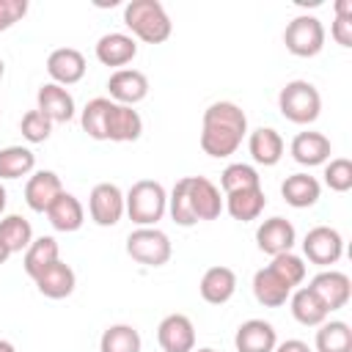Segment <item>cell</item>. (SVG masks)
Masks as SVG:
<instances>
[{"label":"cell","mask_w":352,"mask_h":352,"mask_svg":"<svg viewBox=\"0 0 352 352\" xmlns=\"http://www.w3.org/2000/svg\"><path fill=\"white\" fill-rule=\"evenodd\" d=\"M245 135H248V116L239 104L212 102L204 110V121H201V148H204V154H209L214 160L231 157L242 146Z\"/></svg>","instance_id":"cell-1"},{"label":"cell","mask_w":352,"mask_h":352,"mask_svg":"<svg viewBox=\"0 0 352 352\" xmlns=\"http://www.w3.org/2000/svg\"><path fill=\"white\" fill-rule=\"evenodd\" d=\"M124 25L132 30V38L146 44H162L173 33V22L160 0H132L124 6Z\"/></svg>","instance_id":"cell-2"},{"label":"cell","mask_w":352,"mask_h":352,"mask_svg":"<svg viewBox=\"0 0 352 352\" xmlns=\"http://www.w3.org/2000/svg\"><path fill=\"white\" fill-rule=\"evenodd\" d=\"M124 212L138 228H151L157 226L165 212H168V192L160 182L154 179H140L135 182L126 195H124Z\"/></svg>","instance_id":"cell-3"},{"label":"cell","mask_w":352,"mask_h":352,"mask_svg":"<svg viewBox=\"0 0 352 352\" xmlns=\"http://www.w3.org/2000/svg\"><path fill=\"white\" fill-rule=\"evenodd\" d=\"M278 110L292 124H314L322 113V96L308 80H289L278 94Z\"/></svg>","instance_id":"cell-4"},{"label":"cell","mask_w":352,"mask_h":352,"mask_svg":"<svg viewBox=\"0 0 352 352\" xmlns=\"http://www.w3.org/2000/svg\"><path fill=\"white\" fill-rule=\"evenodd\" d=\"M170 239L165 231H160L157 226L151 228H135L126 236V256L143 267H162L170 261Z\"/></svg>","instance_id":"cell-5"},{"label":"cell","mask_w":352,"mask_h":352,"mask_svg":"<svg viewBox=\"0 0 352 352\" xmlns=\"http://www.w3.org/2000/svg\"><path fill=\"white\" fill-rule=\"evenodd\" d=\"M283 44L292 55L297 58H314L324 47V25L314 14H297L286 30H283Z\"/></svg>","instance_id":"cell-6"},{"label":"cell","mask_w":352,"mask_h":352,"mask_svg":"<svg viewBox=\"0 0 352 352\" xmlns=\"http://www.w3.org/2000/svg\"><path fill=\"white\" fill-rule=\"evenodd\" d=\"M88 214L96 226L110 228L124 217V192L113 182H99L94 184L88 195Z\"/></svg>","instance_id":"cell-7"},{"label":"cell","mask_w":352,"mask_h":352,"mask_svg":"<svg viewBox=\"0 0 352 352\" xmlns=\"http://www.w3.org/2000/svg\"><path fill=\"white\" fill-rule=\"evenodd\" d=\"M302 253L316 267H330L344 256V239L333 226H314L302 239Z\"/></svg>","instance_id":"cell-8"},{"label":"cell","mask_w":352,"mask_h":352,"mask_svg":"<svg viewBox=\"0 0 352 352\" xmlns=\"http://www.w3.org/2000/svg\"><path fill=\"white\" fill-rule=\"evenodd\" d=\"M308 289L316 294V300L330 311H338L349 302L352 297V280L346 272H338V270H322L311 278Z\"/></svg>","instance_id":"cell-9"},{"label":"cell","mask_w":352,"mask_h":352,"mask_svg":"<svg viewBox=\"0 0 352 352\" xmlns=\"http://www.w3.org/2000/svg\"><path fill=\"white\" fill-rule=\"evenodd\" d=\"M107 91H110V102L135 107L148 96V77L140 69H116L107 80Z\"/></svg>","instance_id":"cell-10"},{"label":"cell","mask_w":352,"mask_h":352,"mask_svg":"<svg viewBox=\"0 0 352 352\" xmlns=\"http://www.w3.org/2000/svg\"><path fill=\"white\" fill-rule=\"evenodd\" d=\"M85 58L74 47H58L47 55V74L52 77L55 85H74L85 77Z\"/></svg>","instance_id":"cell-11"},{"label":"cell","mask_w":352,"mask_h":352,"mask_svg":"<svg viewBox=\"0 0 352 352\" xmlns=\"http://www.w3.org/2000/svg\"><path fill=\"white\" fill-rule=\"evenodd\" d=\"M187 192L192 204L195 220H217L223 212V195L220 187L206 176H187Z\"/></svg>","instance_id":"cell-12"},{"label":"cell","mask_w":352,"mask_h":352,"mask_svg":"<svg viewBox=\"0 0 352 352\" xmlns=\"http://www.w3.org/2000/svg\"><path fill=\"white\" fill-rule=\"evenodd\" d=\"M297 242V231L292 226V220L286 217H270L256 228V245L261 253L267 256H278V253H289Z\"/></svg>","instance_id":"cell-13"},{"label":"cell","mask_w":352,"mask_h":352,"mask_svg":"<svg viewBox=\"0 0 352 352\" xmlns=\"http://www.w3.org/2000/svg\"><path fill=\"white\" fill-rule=\"evenodd\" d=\"M157 341L162 352H192L195 349V327L184 314H168L157 327Z\"/></svg>","instance_id":"cell-14"},{"label":"cell","mask_w":352,"mask_h":352,"mask_svg":"<svg viewBox=\"0 0 352 352\" xmlns=\"http://www.w3.org/2000/svg\"><path fill=\"white\" fill-rule=\"evenodd\" d=\"M143 135V118L135 107L116 104L110 102L107 110V124H104V138L113 143H132Z\"/></svg>","instance_id":"cell-15"},{"label":"cell","mask_w":352,"mask_h":352,"mask_svg":"<svg viewBox=\"0 0 352 352\" xmlns=\"http://www.w3.org/2000/svg\"><path fill=\"white\" fill-rule=\"evenodd\" d=\"M36 110H41L52 124H66L74 118V96L63 85L44 82L36 94Z\"/></svg>","instance_id":"cell-16"},{"label":"cell","mask_w":352,"mask_h":352,"mask_svg":"<svg viewBox=\"0 0 352 352\" xmlns=\"http://www.w3.org/2000/svg\"><path fill=\"white\" fill-rule=\"evenodd\" d=\"M292 160L305 165V168H314V165H324L333 154V146H330V138L322 135V132H297L292 146Z\"/></svg>","instance_id":"cell-17"},{"label":"cell","mask_w":352,"mask_h":352,"mask_svg":"<svg viewBox=\"0 0 352 352\" xmlns=\"http://www.w3.org/2000/svg\"><path fill=\"white\" fill-rule=\"evenodd\" d=\"M198 292L209 305H226L236 292V272L231 267H223V264L209 267L201 275Z\"/></svg>","instance_id":"cell-18"},{"label":"cell","mask_w":352,"mask_h":352,"mask_svg":"<svg viewBox=\"0 0 352 352\" xmlns=\"http://www.w3.org/2000/svg\"><path fill=\"white\" fill-rule=\"evenodd\" d=\"M278 344V333L264 319H248L236 327L234 346L236 352H272Z\"/></svg>","instance_id":"cell-19"},{"label":"cell","mask_w":352,"mask_h":352,"mask_svg":"<svg viewBox=\"0 0 352 352\" xmlns=\"http://www.w3.org/2000/svg\"><path fill=\"white\" fill-rule=\"evenodd\" d=\"M60 192H63V184L55 170H36L25 184V204L33 212H47Z\"/></svg>","instance_id":"cell-20"},{"label":"cell","mask_w":352,"mask_h":352,"mask_svg":"<svg viewBox=\"0 0 352 352\" xmlns=\"http://www.w3.org/2000/svg\"><path fill=\"white\" fill-rule=\"evenodd\" d=\"M96 60L104 66H116L124 69L126 63H132V58L138 55V41L129 33H104L96 41Z\"/></svg>","instance_id":"cell-21"},{"label":"cell","mask_w":352,"mask_h":352,"mask_svg":"<svg viewBox=\"0 0 352 352\" xmlns=\"http://www.w3.org/2000/svg\"><path fill=\"white\" fill-rule=\"evenodd\" d=\"M283 148H286L283 146V138L272 126H258V129H253L248 135V151H250V157H253L256 165H264V168L278 165L280 157H283Z\"/></svg>","instance_id":"cell-22"},{"label":"cell","mask_w":352,"mask_h":352,"mask_svg":"<svg viewBox=\"0 0 352 352\" xmlns=\"http://www.w3.org/2000/svg\"><path fill=\"white\" fill-rule=\"evenodd\" d=\"M44 214H47L50 226L55 231H63V234H72V231L82 228V223H85V209H82L80 198L72 195V192H66V190L52 201V206Z\"/></svg>","instance_id":"cell-23"},{"label":"cell","mask_w":352,"mask_h":352,"mask_svg":"<svg viewBox=\"0 0 352 352\" xmlns=\"http://www.w3.org/2000/svg\"><path fill=\"white\" fill-rule=\"evenodd\" d=\"M36 280V289H38V294H44V297H50V300H63V297H69L72 292H74V286H77V275H74V270L66 264V261H55V264H50L38 278H33Z\"/></svg>","instance_id":"cell-24"},{"label":"cell","mask_w":352,"mask_h":352,"mask_svg":"<svg viewBox=\"0 0 352 352\" xmlns=\"http://www.w3.org/2000/svg\"><path fill=\"white\" fill-rule=\"evenodd\" d=\"M280 195H283V201H286L289 206H294V209H308V206H314V204L319 201L322 184H319L316 176H311V173H292V176L283 179Z\"/></svg>","instance_id":"cell-25"},{"label":"cell","mask_w":352,"mask_h":352,"mask_svg":"<svg viewBox=\"0 0 352 352\" xmlns=\"http://www.w3.org/2000/svg\"><path fill=\"white\" fill-rule=\"evenodd\" d=\"M267 206V195L261 187H250V190H239V192H228L223 201V209L239 220V223H250L256 220Z\"/></svg>","instance_id":"cell-26"},{"label":"cell","mask_w":352,"mask_h":352,"mask_svg":"<svg viewBox=\"0 0 352 352\" xmlns=\"http://www.w3.org/2000/svg\"><path fill=\"white\" fill-rule=\"evenodd\" d=\"M292 292H294V289H289L270 267H261V270L253 272V297H256L264 308H280V305L289 300Z\"/></svg>","instance_id":"cell-27"},{"label":"cell","mask_w":352,"mask_h":352,"mask_svg":"<svg viewBox=\"0 0 352 352\" xmlns=\"http://www.w3.org/2000/svg\"><path fill=\"white\" fill-rule=\"evenodd\" d=\"M289 308H292V316L305 324V327H319L322 322H327V308L316 300V294L308 289V286H300L289 294Z\"/></svg>","instance_id":"cell-28"},{"label":"cell","mask_w":352,"mask_h":352,"mask_svg":"<svg viewBox=\"0 0 352 352\" xmlns=\"http://www.w3.org/2000/svg\"><path fill=\"white\" fill-rule=\"evenodd\" d=\"M60 258V248H58V239L55 236H38L28 245L25 250V258H22V267L30 278H38L50 264H55Z\"/></svg>","instance_id":"cell-29"},{"label":"cell","mask_w":352,"mask_h":352,"mask_svg":"<svg viewBox=\"0 0 352 352\" xmlns=\"http://www.w3.org/2000/svg\"><path fill=\"white\" fill-rule=\"evenodd\" d=\"M316 352H352V327L341 319L322 322L314 338Z\"/></svg>","instance_id":"cell-30"},{"label":"cell","mask_w":352,"mask_h":352,"mask_svg":"<svg viewBox=\"0 0 352 352\" xmlns=\"http://www.w3.org/2000/svg\"><path fill=\"white\" fill-rule=\"evenodd\" d=\"M0 242L8 248V253H22L33 242V226L22 214H6L0 217Z\"/></svg>","instance_id":"cell-31"},{"label":"cell","mask_w":352,"mask_h":352,"mask_svg":"<svg viewBox=\"0 0 352 352\" xmlns=\"http://www.w3.org/2000/svg\"><path fill=\"white\" fill-rule=\"evenodd\" d=\"M36 154L28 146H6L0 148V179H22L33 173Z\"/></svg>","instance_id":"cell-32"},{"label":"cell","mask_w":352,"mask_h":352,"mask_svg":"<svg viewBox=\"0 0 352 352\" xmlns=\"http://www.w3.org/2000/svg\"><path fill=\"white\" fill-rule=\"evenodd\" d=\"M143 341L132 324H110L99 338V352H140Z\"/></svg>","instance_id":"cell-33"},{"label":"cell","mask_w":352,"mask_h":352,"mask_svg":"<svg viewBox=\"0 0 352 352\" xmlns=\"http://www.w3.org/2000/svg\"><path fill=\"white\" fill-rule=\"evenodd\" d=\"M220 187H223L226 195L228 192H239V190H250V187H261V176L248 162H231L220 173Z\"/></svg>","instance_id":"cell-34"},{"label":"cell","mask_w":352,"mask_h":352,"mask_svg":"<svg viewBox=\"0 0 352 352\" xmlns=\"http://www.w3.org/2000/svg\"><path fill=\"white\" fill-rule=\"evenodd\" d=\"M107 110H110V99L107 96H96L91 99L82 113H80V124H82V132L94 140H107L104 138V124H107Z\"/></svg>","instance_id":"cell-35"},{"label":"cell","mask_w":352,"mask_h":352,"mask_svg":"<svg viewBox=\"0 0 352 352\" xmlns=\"http://www.w3.org/2000/svg\"><path fill=\"white\" fill-rule=\"evenodd\" d=\"M168 214H170V220H173L176 226H182V228H190V226L198 223L195 214H192L190 192H187V176H182V179L173 184V190H170V195H168Z\"/></svg>","instance_id":"cell-36"},{"label":"cell","mask_w":352,"mask_h":352,"mask_svg":"<svg viewBox=\"0 0 352 352\" xmlns=\"http://www.w3.org/2000/svg\"><path fill=\"white\" fill-rule=\"evenodd\" d=\"M289 289H297L302 280H305V261L297 256V253H278V256H272V261L267 264Z\"/></svg>","instance_id":"cell-37"},{"label":"cell","mask_w":352,"mask_h":352,"mask_svg":"<svg viewBox=\"0 0 352 352\" xmlns=\"http://www.w3.org/2000/svg\"><path fill=\"white\" fill-rule=\"evenodd\" d=\"M19 132L28 143H44L52 135V121L41 110H28L19 121Z\"/></svg>","instance_id":"cell-38"},{"label":"cell","mask_w":352,"mask_h":352,"mask_svg":"<svg viewBox=\"0 0 352 352\" xmlns=\"http://www.w3.org/2000/svg\"><path fill=\"white\" fill-rule=\"evenodd\" d=\"M324 184L333 192L352 190V162L346 157H336V160L324 162Z\"/></svg>","instance_id":"cell-39"},{"label":"cell","mask_w":352,"mask_h":352,"mask_svg":"<svg viewBox=\"0 0 352 352\" xmlns=\"http://www.w3.org/2000/svg\"><path fill=\"white\" fill-rule=\"evenodd\" d=\"M28 14V0H0V30L14 28Z\"/></svg>","instance_id":"cell-40"},{"label":"cell","mask_w":352,"mask_h":352,"mask_svg":"<svg viewBox=\"0 0 352 352\" xmlns=\"http://www.w3.org/2000/svg\"><path fill=\"white\" fill-rule=\"evenodd\" d=\"M330 33H333L336 44L352 47V16H336L330 25Z\"/></svg>","instance_id":"cell-41"},{"label":"cell","mask_w":352,"mask_h":352,"mask_svg":"<svg viewBox=\"0 0 352 352\" xmlns=\"http://www.w3.org/2000/svg\"><path fill=\"white\" fill-rule=\"evenodd\" d=\"M272 352H314V349H311L305 341H300V338H286V341L275 344Z\"/></svg>","instance_id":"cell-42"},{"label":"cell","mask_w":352,"mask_h":352,"mask_svg":"<svg viewBox=\"0 0 352 352\" xmlns=\"http://www.w3.org/2000/svg\"><path fill=\"white\" fill-rule=\"evenodd\" d=\"M333 8H336V16H352V0H336Z\"/></svg>","instance_id":"cell-43"},{"label":"cell","mask_w":352,"mask_h":352,"mask_svg":"<svg viewBox=\"0 0 352 352\" xmlns=\"http://www.w3.org/2000/svg\"><path fill=\"white\" fill-rule=\"evenodd\" d=\"M6 204H8V192H6V187L0 184V217H3V212H6Z\"/></svg>","instance_id":"cell-44"},{"label":"cell","mask_w":352,"mask_h":352,"mask_svg":"<svg viewBox=\"0 0 352 352\" xmlns=\"http://www.w3.org/2000/svg\"><path fill=\"white\" fill-rule=\"evenodd\" d=\"M0 352H16V349H14V344H11V341L0 338Z\"/></svg>","instance_id":"cell-45"},{"label":"cell","mask_w":352,"mask_h":352,"mask_svg":"<svg viewBox=\"0 0 352 352\" xmlns=\"http://www.w3.org/2000/svg\"><path fill=\"white\" fill-rule=\"evenodd\" d=\"M8 256H11V253H8V248L0 242V264H6V261H8Z\"/></svg>","instance_id":"cell-46"},{"label":"cell","mask_w":352,"mask_h":352,"mask_svg":"<svg viewBox=\"0 0 352 352\" xmlns=\"http://www.w3.org/2000/svg\"><path fill=\"white\" fill-rule=\"evenodd\" d=\"M192 352H217V349H212V346H201V349H192Z\"/></svg>","instance_id":"cell-47"},{"label":"cell","mask_w":352,"mask_h":352,"mask_svg":"<svg viewBox=\"0 0 352 352\" xmlns=\"http://www.w3.org/2000/svg\"><path fill=\"white\" fill-rule=\"evenodd\" d=\"M3 74H6V63H3V58H0V80H3Z\"/></svg>","instance_id":"cell-48"}]
</instances>
